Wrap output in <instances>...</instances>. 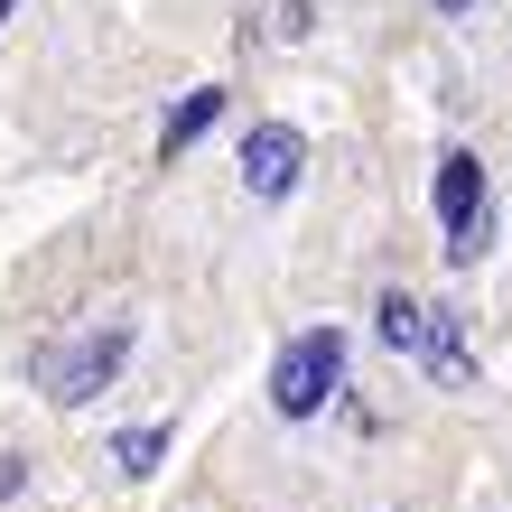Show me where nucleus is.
Masks as SVG:
<instances>
[{"label": "nucleus", "instance_id": "nucleus-9", "mask_svg": "<svg viewBox=\"0 0 512 512\" xmlns=\"http://www.w3.org/2000/svg\"><path fill=\"white\" fill-rule=\"evenodd\" d=\"M112 457H122V475H149V466L168 457V429H122V438H112Z\"/></svg>", "mask_w": 512, "mask_h": 512}, {"label": "nucleus", "instance_id": "nucleus-4", "mask_svg": "<svg viewBox=\"0 0 512 512\" xmlns=\"http://www.w3.org/2000/svg\"><path fill=\"white\" fill-rule=\"evenodd\" d=\"M419 364H429L438 391H466V382H475V354H466V317H457V308L429 317V354H419Z\"/></svg>", "mask_w": 512, "mask_h": 512}, {"label": "nucleus", "instance_id": "nucleus-1", "mask_svg": "<svg viewBox=\"0 0 512 512\" xmlns=\"http://www.w3.org/2000/svg\"><path fill=\"white\" fill-rule=\"evenodd\" d=\"M131 364V317H103V326H75L66 345H47L38 354V391L56 410H84L94 391H112Z\"/></svg>", "mask_w": 512, "mask_h": 512}, {"label": "nucleus", "instance_id": "nucleus-11", "mask_svg": "<svg viewBox=\"0 0 512 512\" xmlns=\"http://www.w3.org/2000/svg\"><path fill=\"white\" fill-rule=\"evenodd\" d=\"M438 10H447V19H466V10H475V0H438Z\"/></svg>", "mask_w": 512, "mask_h": 512}, {"label": "nucleus", "instance_id": "nucleus-7", "mask_svg": "<svg viewBox=\"0 0 512 512\" xmlns=\"http://www.w3.org/2000/svg\"><path fill=\"white\" fill-rule=\"evenodd\" d=\"M215 112H224V94H215V84H196V94H187V103H177L168 122H159V159H177V149H196L205 131H215Z\"/></svg>", "mask_w": 512, "mask_h": 512}, {"label": "nucleus", "instance_id": "nucleus-8", "mask_svg": "<svg viewBox=\"0 0 512 512\" xmlns=\"http://www.w3.org/2000/svg\"><path fill=\"white\" fill-rule=\"evenodd\" d=\"M485 252H494V205H475V215L447 224V261L466 270V261H485Z\"/></svg>", "mask_w": 512, "mask_h": 512}, {"label": "nucleus", "instance_id": "nucleus-10", "mask_svg": "<svg viewBox=\"0 0 512 512\" xmlns=\"http://www.w3.org/2000/svg\"><path fill=\"white\" fill-rule=\"evenodd\" d=\"M19 485H28V457H0V503H19Z\"/></svg>", "mask_w": 512, "mask_h": 512}, {"label": "nucleus", "instance_id": "nucleus-5", "mask_svg": "<svg viewBox=\"0 0 512 512\" xmlns=\"http://www.w3.org/2000/svg\"><path fill=\"white\" fill-rule=\"evenodd\" d=\"M429 298H410V289H382V308H373V336L391 345V354H429Z\"/></svg>", "mask_w": 512, "mask_h": 512}, {"label": "nucleus", "instance_id": "nucleus-6", "mask_svg": "<svg viewBox=\"0 0 512 512\" xmlns=\"http://www.w3.org/2000/svg\"><path fill=\"white\" fill-rule=\"evenodd\" d=\"M475 205H494L485 196V159H475V149H447L438 159V215L457 224V215H475Z\"/></svg>", "mask_w": 512, "mask_h": 512}, {"label": "nucleus", "instance_id": "nucleus-2", "mask_svg": "<svg viewBox=\"0 0 512 512\" xmlns=\"http://www.w3.org/2000/svg\"><path fill=\"white\" fill-rule=\"evenodd\" d=\"M336 382H345V336L336 326H308V336H289L280 364H270V410L280 419H317L326 401H336Z\"/></svg>", "mask_w": 512, "mask_h": 512}, {"label": "nucleus", "instance_id": "nucleus-3", "mask_svg": "<svg viewBox=\"0 0 512 512\" xmlns=\"http://www.w3.org/2000/svg\"><path fill=\"white\" fill-rule=\"evenodd\" d=\"M298 168H308V140H298L289 122H261V131L243 140V187H252L261 205H280V196L298 187Z\"/></svg>", "mask_w": 512, "mask_h": 512}]
</instances>
